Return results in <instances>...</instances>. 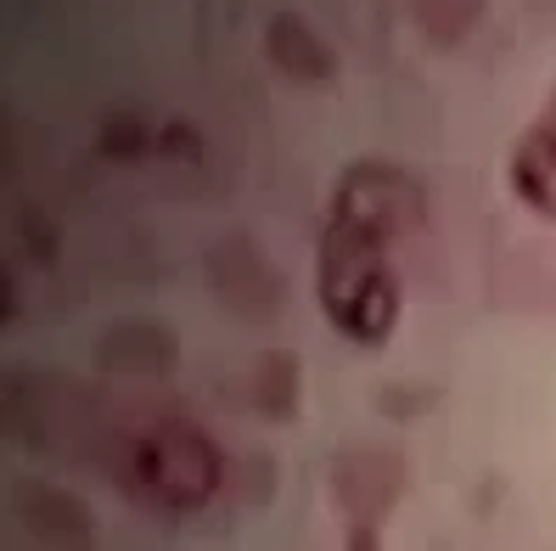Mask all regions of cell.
I'll use <instances>...</instances> for the list:
<instances>
[{"mask_svg":"<svg viewBox=\"0 0 556 551\" xmlns=\"http://www.w3.org/2000/svg\"><path fill=\"white\" fill-rule=\"evenodd\" d=\"M416 225V186L388 164H354L338 191L315 253V299L349 343H388L400 327V242Z\"/></svg>","mask_w":556,"mask_h":551,"instance_id":"cell-1","label":"cell"},{"mask_svg":"<svg viewBox=\"0 0 556 551\" xmlns=\"http://www.w3.org/2000/svg\"><path fill=\"white\" fill-rule=\"evenodd\" d=\"M219 450L191 423H157L129 450V484L163 512H191L219 490Z\"/></svg>","mask_w":556,"mask_h":551,"instance_id":"cell-2","label":"cell"},{"mask_svg":"<svg viewBox=\"0 0 556 551\" xmlns=\"http://www.w3.org/2000/svg\"><path fill=\"white\" fill-rule=\"evenodd\" d=\"M506 175H511V191L540 220H556V118H540L534 129H522Z\"/></svg>","mask_w":556,"mask_h":551,"instance_id":"cell-3","label":"cell"}]
</instances>
